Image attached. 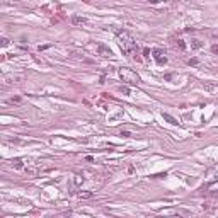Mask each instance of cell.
<instances>
[{
  "label": "cell",
  "mask_w": 218,
  "mask_h": 218,
  "mask_svg": "<svg viewBox=\"0 0 218 218\" xmlns=\"http://www.w3.org/2000/svg\"><path fill=\"white\" fill-rule=\"evenodd\" d=\"M72 24H75V26H85V24H87V19H85V17H80V15H75V17H72Z\"/></svg>",
  "instance_id": "5"
},
{
  "label": "cell",
  "mask_w": 218,
  "mask_h": 218,
  "mask_svg": "<svg viewBox=\"0 0 218 218\" xmlns=\"http://www.w3.org/2000/svg\"><path fill=\"white\" fill-rule=\"evenodd\" d=\"M9 44H10V41L7 38H2V46H9Z\"/></svg>",
  "instance_id": "13"
},
{
  "label": "cell",
  "mask_w": 218,
  "mask_h": 218,
  "mask_svg": "<svg viewBox=\"0 0 218 218\" xmlns=\"http://www.w3.org/2000/svg\"><path fill=\"white\" fill-rule=\"evenodd\" d=\"M73 182H75V186H80V184L84 182V177H80V176H75V179H73Z\"/></svg>",
  "instance_id": "10"
},
{
  "label": "cell",
  "mask_w": 218,
  "mask_h": 218,
  "mask_svg": "<svg viewBox=\"0 0 218 218\" xmlns=\"http://www.w3.org/2000/svg\"><path fill=\"white\" fill-rule=\"evenodd\" d=\"M97 53H99L101 56H111V55H113V51L109 50L108 46H104V44H99V46H97Z\"/></svg>",
  "instance_id": "4"
},
{
  "label": "cell",
  "mask_w": 218,
  "mask_h": 218,
  "mask_svg": "<svg viewBox=\"0 0 218 218\" xmlns=\"http://www.w3.org/2000/svg\"><path fill=\"white\" fill-rule=\"evenodd\" d=\"M12 165H14L15 169H22V164H20V160H19V159L12 160Z\"/></svg>",
  "instance_id": "9"
},
{
  "label": "cell",
  "mask_w": 218,
  "mask_h": 218,
  "mask_svg": "<svg viewBox=\"0 0 218 218\" xmlns=\"http://www.w3.org/2000/svg\"><path fill=\"white\" fill-rule=\"evenodd\" d=\"M119 77L123 82H126L129 85H138L141 79H140V75L136 72H133L131 68H119Z\"/></svg>",
  "instance_id": "2"
},
{
  "label": "cell",
  "mask_w": 218,
  "mask_h": 218,
  "mask_svg": "<svg viewBox=\"0 0 218 218\" xmlns=\"http://www.w3.org/2000/svg\"><path fill=\"white\" fill-rule=\"evenodd\" d=\"M119 90H121V92H123V94H129V90L126 89V87H119Z\"/></svg>",
  "instance_id": "16"
},
{
  "label": "cell",
  "mask_w": 218,
  "mask_h": 218,
  "mask_svg": "<svg viewBox=\"0 0 218 218\" xmlns=\"http://www.w3.org/2000/svg\"><path fill=\"white\" fill-rule=\"evenodd\" d=\"M162 116H164V119H167L170 124H177V119H174L170 114H162Z\"/></svg>",
  "instance_id": "8"
},
{
  "label": "cell",
  "mask_w": 218,
  "mask_h": 218,
  "mask_svg": "<svg viewBox=\"0 0 218 218\" xmlns=\"http://www.w3.org/2000/svg\"><path fill=\"white\" fill-rule=\"evenodd\" d=\"M188 63H189V65H198V60H196V58H193V60H189Z\"/></svg>",
  "instance_id": "15"
},
{
  "label": "cell",
  "mask_w": 218,
  "mask_h": 218,
  "mask_svg": "<svg viewBox=\"0 0 218 218\" xmlns=\"http://www.w3.org/2000/svg\"><path fill=\"white\" fill-rule=\"evenodd\" d=\"M201 46H203V41H199V39H193V41H191V48H193V50H199Z\"/></svg>",
  "instance_id": "7"
},
{
  "label": "cell",
  "mask_w": 218,
  "mask_h": 218,
  "mask_svg": "<svg viewBox=\"0 0 218 218\" xmlns=\"http://www.w3.org/2000/svg\"><path fill=\"white\" fill-rule=\"evenodd\" d=\"M92 196H94V193H90V191H80V193H79L80 199H90Z\"/></svg>",
  "instance_id": "6"
},
{
  "label": "cell",
  "mask_w": 218,
  "mask_h": 218,
  "mask_svg": "<svg viewBox=\"0 0 218 218\" xmlns=\"http://www.w3.org/2000/svg\"><path fill=\"white\" fill-rule=\"evenodd\" d=\"M118 41H119L121 50L124 51L126 55H133L135 51L138 50V48H136V43H135V39L131 38V34H129V32H126V31H119V32H118Z\"/></svg>",
  "instance_id": "1"
},
{
  "label": "cell",
  "mask_w": 218,
  "mask_h": 218,
  "mask_svg": "<svg viewBox=\"0 0 218 218\" xmlns=\"http://www.w3.org/2000/svg\"><path fill=\"white\" fill-rule=\"evenodd\" d=\"M211 51H213L215 55H218V44H213V46H211Z\"/></svg>",
  "instance_id": "14"
},
{
  "label": "cell",
  "mask_w": 218,
  "mask_h": 218,
  "mask_svg": "<svg viewBox=\"0 0 218 218\" xmlns=\"http://www.w3.org/2000/svg\"><path fill=\"white\" fill-rule=\"evenodd\" d=\"M177 46L181 48V50H186V43H184L182 39H177Z\"/></svg>",
  "instance_id": "12"
},
{
  "label": "cell",
  "mask_w": 218,
  "mask_h": 218,
  "mask_svg": "<svg viewBox=\"0 0 218 218\" xmlns=\"http://www.w3.org/2000/svg\"><path fill=\"white\" fill-rule=\"evenodd\" d=\"M9 102H10V104H19V102H20V97H19V96H15V97H10Z\"/></svg>",
  "instance_id": "11"
},
{
  "label": "cell",
  "mask_w": 218,
  "mask_h": 218,
  "mask_svg": "<svg viewBox=\"0 0 218 218\" xmlns=\"http://www.w3.org/2000/svg\"><path fill=\"white\" fill-rule=\"evenodd\" d=\"M164 55H165V53L162 50H153V58H155V61H157L159 65H165V63H167V58H165Z\"/></svg>",
  "instance_id": "3"
}]
</instances>
